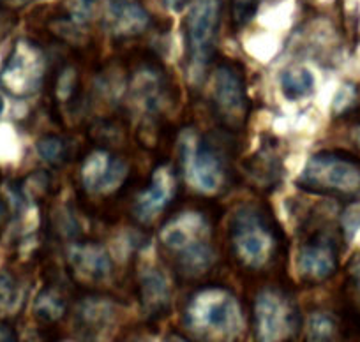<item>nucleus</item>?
Returning a JSON list of instances; mask_svg holds the SVG:
<instances>
[{"label": "nucleus", "mask_w": 360, "mask_h": 342, "mask_svg": "<svg viewBox=\"0 0 360 342\" xmlns=\"http://www.w3.org/2000/svg\"><path fill=\"white\" fill-rule=\"evenodd\" d=\"M279 87H281L283 96L288 101H302V99L309 98L316 87V79L314 74L307 67L297 65V67H290L281 72L279 76Z\"/></svg>", "instance_id": "nucleus-15"}, {"label": "nucleus", "mask_w": 360, "mask_h": 342, "mask_svg": "<svg viewBox=\"0 0 360 342\" xmlns=\"http://www.w3.org/2000/svg\"><path fill=\"white\" fill-rule=\"evenodd\" d=\"M338 267L335 251L328 242H311L306 244L297 258V268L304 279L325 281L330 277Z\"/></svg>", "instance_id": "nucleus-12"}, {"label": "nucleus", "mask_w": 360, "mask_h": 342, "mask_svg": "<svg viewBox=\"0 0 360 342\" xmlns=\"http://www.w3.org/2000/svg\"><path fill=\"white\" fill-rule=\"evenodd\" d=\"M65 313V302L57 291L53 289H44L37 295L36 302H34V314L37 320L44 321V323H53L58 321Z\"/></svg>", "instance_id": "nucleus-17"}, {"label": "nucleus", "mask_w": 360, "mask_h": 342, "mask_svg": "<svg viewBox=\"0 0 360 342\" xmlns=\"http://www.w3.org/2000/svg\"><path fill=\"white\" fill-rule=\"evenodd\" d=\"M110 162H112V157L103 150L92 152L85 159L82 166V184L86 191L98 192L99 185L108 173Z\"/></svg>", "instance_id": "nucleus-16"}, {"label": "nucleus", "mask_w": 360, "mask_h": 342, "mask_svg": "<svg viewBox=\"0 0 360 342\" xmlns=\"http://www.w3.org/2000/svg\"><path fill=\"white\" fill-rule=\"evenodd\" d=\"M76 81H78V78H76V71L72 67L64 69V71L60 72V76H58L57 79V98L60 99V101L71 99V96L75 94Z\"/></svg>", "instance_id": "nucleus-23"}, {"label": "nucleus", "mask_w": 360, "mask_h": 342, "mask_svg": "<svg viewBox=\"0 0 360 342\" xmlns=\"http://www.w3.org/2000/svg\"><path fill=\"white\" fill-rule=\"evenodd\" d=\"M299 184L321 192H360V159L323 152L307 159Z\"/></svg>", "instance_id": "nucleus-2"}, {"label": "nucleus", "mask_w": 360, "mask_h": 342, "mask_svg": "<svg viewBox=\"0 0 360 342\" xmlns=\"http://www.w3.org/2000/svg\"><path fill=\"white\" fill-rule=\"evenodd\" d=\"M69 263L89 281H101L112 272V258L105 247L98 244H79L69 247Z\"/></svg>", "instance_id": "nucleus-13"}, {"label": "nucleus", "mask_w": 360, "mask_h": 342, "mask_svg": "<svg viewBox=\"0 0 360 342\" xmlns=\"http://www.w3.org/2000/svg\"><path fill=\"white\" fill-rule=\"evenodd\" d=\"M186 324L207 341H230L242 330L240 305L226 289H202L188 303Z\"/></svg>", "instance_id": "nucleus-1"}, {"label": "nucleus", "mask_w": 360, "mask_h": 342, "mask_svg": "<svg viewBox=\"0 0 360 342\" xmlns=\"http://www.w3.org/2000/svg\"><path fill=\"white\" fill-rule=\"evenodd\" d=\"M37 154L50 164H57L65 154V143L57 136H46L37 141Z\"/></svg>", "instance_id": "nucleus-22"}, {"label": "nucleus", "mask_w": 360, "mask_h": 342, "mask_svg": "<svg viewBox=\"0 0 360 342\" xmlns=\"http://www.w3.org/2000/svg\"><path fill=\"white\" fill-rule=\"evenodd\" d=\"M353 99H355V88H353L352 85H345V87L339 88L338 94H335L334 110L338 113H342L345 110L349 108V105H352Z\"/></svg>", "instance_id": "nucleus-26"}, {"label": "nucleus", "mask_w": 360, "mask_h": 342, "mask_svg": "<svg viewBox=\"0 0 360 342\" xmlns=\"http://www.w3.org/2000/svg\"><path fill=\"white\" fill-rule=\"evenodd\" d=\"M150 23L147 9L138 0H110L106 27L115 37H134L145 32Z\"/></svg>", "instance_id": "nucleus-11"}, {"label": "nucleus", "mask_w": 360, "mask_h": 342, "mask_svg": "<svg viewBox=\"0 0 360 342\" xmlns=\"http://www.w3.org/2000/svg\"><path fill=\"white\" fill-rule=\"evenodd\" d=\"M299 328V314L285 293L263 289L255 302V334L258 342H286Z\"/></svg>", "instance_id": "nucleus-3"}, {"label": "nucleus", "mask_w": 360, "mask_h": 342, "mask_svg": "<svg viewBox=\"0 0 360 342\" xmlns=\"http://www.w3.org/2000/svg\"><path fill=\"white\" fill-rule=\"evenodd\" d=\"M221 20L219 0H195L186 18V37H188L191 67L196 76L209 62L214 51Z\"/></svg>", "instance_id": "nucleus-5"}, {"label": "nucleus", "mask_w": 360, "mask_h": 342, "mask_svg": "<svg viewBox=\"0 0 360 342\" xmlns=\"http://www.w3.org/2000/svg\"><path fill=\"white\" fill-rule=\"evenodd\" d=\"M98 2L99 0H69V11L76 22H85L92 6L98 4Z\"/></svg>", "instance_id": "nucleus-25"}, {"label": "nucleus", "mask_w": 360, "mask_h": 342, "mask_svg": "<svg viewBox=\"0 0 360 342\" xmlns=\"http://www.w3.org/2000/svg\"><path fill=\"white\" fill-rule=\"evenodd\" d=\"M207 235H209V226L203 216L196 212H186L166 223L159 237L166 247L179 252L180 258L205 245Z\"/></svg>", "instance_id": "nucleus-9"}, {"label": "nucleus", "mask_w": 360, "mask_h": 342, "mask_svg": "<svg viewBox=\"0 0 360 342\" xmlns=\"http://www.w3.org/2000/svg\"><path fill=\"white\" fill-rule=\"evenodd\" d=\"M18 2H22V4H29V2H34V0H18Z\"/></svg>", "instance_id": "nucleus-32"}, {"label": "nucleus", "mask_w": 360, "mask_h": 342, "mask_svg": "<svg viewBox=\"0 0 360 342\" xmlns=\"http://www.w3.org/2000/svg\"><path fill=\"white\" fill-rule=\"evenodd\" d=\"M141 303L148 316H161L168 310L172 300V288L169 281L159 268L150 267L143 270L140 279Z\"/></svg>", "instance_id": "nucleus-14"}, {"label": "nucleus", "mask_w": 360, "mask_h": 342, "mask_svg": "<svg viewBox=\"0 0 360 342\" xmlns=\"http://www.w3.org/2000/svg\"><path fill=\"white\" fill-rule=\"evenodd\" d=\"M22 298V289L15 277L0 274V313H11L18 307Z\"/></svg>", "instance_id": "nucleus-19"}, {"label": "nucleus", "mask_w": 360, "mask_h": 342, "mask_svg": "<svg viewBox=\"0 0 360 342\" xmlns=\"http://www.w3.org/2000/svg\"><path fill=\"white\" fill-rule=\"evenodd\" d=\"M129 342H145V341H138V338H136V341H129Z\"/></svg>", "instance_id": "nucleus-33"}, {"label": "nucleus", "mask_w": 360, "mask_h": 342, "mask_svg": "<svg viewBox=\"0 0 360 342\" xmlns=\"http://www.w3.org/2000/svg\"><path fill=\"white\" fill-rule=\"evenodd\" d=\"M233 244L240 260L251 267H259L265 263L274 247L270 231L252 212H242L235 217Z\"/></svg>", "instance_id": "nucleus-6"}, {"label": "nucleus", "mask_w": 360, "mask_h": 342, "mask_svg": "<svg viewBox=\"0 0 360 342\" xmlns=\"http://www.w3.org/2000/svg\"><path fill=\"white\" fill-rule=\"evenodd\" d=\"M166 342H189V341H186V338L180 337V335H169V337L166 338Z\"/></svg>", "instance_id": "nucleus-29"}, {"label": "nucleus", "mask_w": 360, "mask_h": 342, "mask_svg": "<svg viewBox=\"0 0 360 342\" xmlns=\"http://www.w3.org/2000/svg\"><path fill=\"white\" fill-rule=\"evenodd\" d=\"M4 217H6V205L0 202V223L4 221Z\"/></svg>", "instance_id": "nucleus-30"}, {"label": "nucleus", "mask_w": 360, "mask_h": 342, "mask_svg": "<svg viewBox=\"0 0 360 342\" xmlns=\"http://www.w3.org/2000/svg\"><path fill=\"white\" fill-rule=\"evenodd\" d=\"M262 0H231V20L235 27H245L258 13Z\"/></svg>", "instance_id": "nucleus-21"}, {"label": "nucleus", "mask_w": 360, "mask_h": 342, "mask_svg": "<svg viewBox=\"0 0 360 342\" xmlns=\"http://www.w3.org/2000/svg\"><path fill=\"white\" fill-rule=\"evenodd\" d=\"M127 177V164L122 162L120 159H112L108 168V173H106L105 180L99 185L98 192L99 195H110V192L117 191V189L122 185V182Z\"/></svg>", "instance_id": "nucleus-20"}, {"label": "nucleus", "mask_w": 360, "mask_h": 342, "mask_svg": "<svg viewBox=\"0 0 360 342\" xmlns=\"http://www.w3.org/2000/svg\"><path fill=\"white\" fill-rule=\"evenodd\" d=\"M335 334V323L327 313L311 314L307 323V338L309 342H330Z\"/></svg>", "instance_id": "nucleus-18"}, {"label": "nucleus", "mask_w": 360, "mask_h": 342, "mask_svg": "<svg viewBox=\"0 0 360 342\" xmlns=\"http://www.w3.org/2000/svg\"><path fill=\"white\" fill-rule=\"evenodd\" d=\"M46 62L36 44L18 41L0 72V85L13 98H30L43 85Z\"/></svg>", "instance_id": "nucleus-4"}, {"label": "nucleus", "mask_w": 360, "mask_h": 342, "mask_svg": "<svg viewBox=\"0 0 360 342\" xmlns=\"http://www.w3.org/2000/svg\"><path fill=\"white\" fill-rule=\"evenodd\" d=\"M212 98L217 113L228 124L237 126L242 122L248 110V98H245L244 81L237 69L228 64L216 69L212 79Z\"/></svg>", "instance_id": "nucleus-8"}, {"label": "nucleus", "mask_w": 360, "mask_h": 342, "mask_svg": "<svg viewBox=\"0 0 360 342\" xmlns=\"http://www.w3.org/2000/svg\"><path fill=\"white\" fill-rule=\"evenodd\" d=\"M161 2L165 4V8H168L173 13L182 11L189 4V0H161Z\"/></svg>", "instance_id": "nucleus-28"}, {"label": "nucleus", "mask_w": 360, "mask_h": 342, "mask_svg": "<svg viewBox=\"0 0 360 342\" xmlns=\"http://www.w3.org/2000/svg\"><path fill=\"white\" fill-rule=\"evenodd\" d=\"M184 171L188 182L205 195L219 191L223 184V168L216 155L203 148L196 136H184Z\"/></svg>", "instance_id": "nucleus-7"}, {"label": "nucleus", "mask_w": 360, "mask_h": 342, "mask_svg": "<svg viewBox=\"0 0 360 342\" xmlns=\"http://www.w3.org/2000/svg\"><path fill=\"white\" fill-rule=\"evenodd\" d=\"M0 342H18V334L9 323L0 321Z\"/></svg>", "instance_id": "nucleus-27"}, {"label": "nucleus", "mask_w": 360, "mask_h": 342, "mask_svg": "<svg viewBox=\"0 0 360 342\" xmlns=\"http://www.w3.org/2000/svg\"><path fill=\"white\" fill-rule=\"evenodd\" d=\"M2 112H4V99L0 96V115H2Z\"/></svg>", "instance_id": "nucleus-31"}, {"label": "nucleus", "mask_w": 360, "mask_h": 342, "mask_svg": "<svg viewBox=\"0 0 360 342\" xmlns=\"http://www.w3.org/2000/svg\"><path fill=\"white\" fill-rule=\"evenodd\" d=\"M342 228L346 237L353 238L360 231V203H353L342 213Z\"/></svg>", "instance_id": "nucleus-24"}, {"label": "nucleus", "mask_w": 360, "mask_h": 342, "mask_svg": "<svg viewBox=\"0 0 360 342\" xmlns=\"http://www.w3.org/2000/svg\"><path fill=\"white\" fill-rule=\"evenodd\" d=\"M173 192H175V177L172 169L161 166L152 175L150 185L138 196L134 205V213L138 219L143 223L155 219L173 198Z\"/></svg>", "instance_id": "nucleus-10"}]
</instances>
